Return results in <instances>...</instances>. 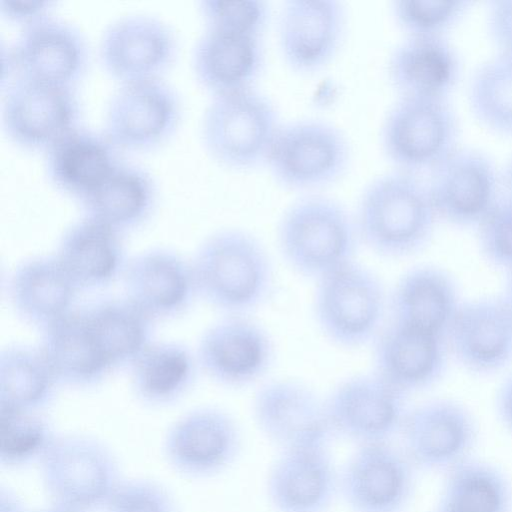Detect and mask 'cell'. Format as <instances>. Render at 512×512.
Here are the masks:
<instances>
[{
	"label": "cell",
	"mask_w": 512,
	"mask_h": 512,
	"mask_svg": "<svg viewBox=\"0 0 512 512\" xmlns=\"http://www.w3.org/2000/svg\"><path fill=\"white\" fill-rule=\"evenodd\" d=\"M360 242L378 256L399 259L422 251L437 218L419 174L393 169L363 189L354 214Z\"/></svg>",
	"instance_id": "cell-1"
},
{
	"label": "cell",
	"mask_w": 512,
	"mask_h": 512,
	"mask_svg": "<svg viewBox=\"0 0 512 512\" xmlns=\"http://www.w3.org/2000/svg\"><path fill=\"white\" fill-rule=\"evenodd\" d=\"M191 263L198 294L227 315H250L274 291L272 259L264 244L246 230L212 233Z\"/></svg>",
	"instance_id": "cell-2"
},
{
	"label": "cell",
	"mask_w": 512,
	"mask_h": 512,
	"mask_svg": "<svg viewBox=\"0 0 512 512\" xmlns=\"http://www.w3.org/2000/svg\"><path fill=\"white\" fill-rule=\"evenodd\" d=\"M276 238L287 266L314 281L355 261L361 243L354 215L339 201L314 193L285 209Z\"/></svg>",
	"instance_id": "cell-3"
},
{
	"label": "cell",
	"mask_w": 512,
	"mask_h": 512,
	"mask_svg": "<svg viewBox=\"0 0 512 512\" xmlns=\"http://www.w3.org/2000/svg\"><path fill=\"white\" fill-rule=\"evenodd\" d=\"M281 123L275 104L255 87L212 95L201 119V140L220 165L251 170L265 164Z\"/></svg>",
	"instance_id": "cell-4"
},
{
	"label": "cell",
	"mask_w": 512,
	"mask_h": 512,
	"mask_svg": "<svg viewBox=\"0 0 512 512\" xmlns=\"http://www.w3.org/2000/svg\"><path fill=\"white\" fill-rule=\"evenodd\" d=\"M315 284L313 314L324 338L346 350L372 343L388 312L389 296L378 275L355 260Z\"/></svg>",
	"instance_id": "cell-5"
},
{
	"label": "cell",
	"mask_w": 512,
	"mask_h": 512,
	"mask_svg": "<svg viewBox=\"0 0 512 512\" xmlns=\"http://www.w3.org/2000/svg\"><path fill=\"white\" fill-rule=\"evenodd\" d=\"M460 128L448 97L398 96L383 118L380 145L394 169L419 174L459 146Z\"/></svg>",
	"instance_id": "cell-6"
},
{
	"label": "cell",
	"mask_w": 512,
	"mask_h": 512,
	"mask_svg": "<svg viewBox=\"0 0 512 512\" xmlns=\"http://www.w3.org/2000/svg\"><path fill=\"white\" fill-rule=\"evenodd\" d=\"M351 156L350 143L336 125L300 118L281 123L265 165L285 189L313 192L338 181Z\"/></svg>",
	"instance_id": "cell-7"
},
{
	"label": "cell",
	"mask_w": 512,
	"mask_h": 512,
	"mask_svg": "<svg viewBox=\"0 0 512 512\" xmlns=\"http://www.w3.org/2000/svg\"><path fill=\"white\" fill-rule=\"evenodd\" d=\"M39 468L50 504L73 512L104 510L123 479L112 451L83 434L58 435Z\"/></svg>",
	"instance_id": "cell-8"
},
{
	"label": "cell",
	"mask_w": 512,
	"mask_h": 512,
	"mask_svg": "<svg viewBox=\"0 0 512 512\" xmlns=\"http://www.w3.org/2000/svg\"><path fill=\"white\" fill-rule=\"evenodd\" d=\"M1 122L10 141L46 152L81 126L82 104L75 87L17 77L2 86Z\"/></svg>",
	"instance_id": "cell-9"
},
{
	"label": "cell",
	"mask_w": 512,
	"mask_h": 512,
	"mask_svg": "<svg viewBox=\"0 0 512 512\" xmlns=\"http://www.w3.org/2000/svg\"><path fill=\"white\" fill-rule=\"evenodd\" d=\"M181 97L162 78L122 83L110 97L103 133L119 151H148L166 143L182 120Z\"/></svg>",
	"instance_id": "cell-10"
},
{
	"label": "cell",
	"mask_w": 512,
	"mask_h": 512,
	"mask_svg": "<svg viewBox=\"0 0 512 512\" xmlns=\"http://www.w3.org/2000/svg\"><path fill=\"white\" fill-rule=\"evenodd\" d=\"M5 57L7 81L2 86L22 77L75 87L88 70L91 51L76 25L50 14L21 27Z\"/></svg>",
	"instance_id": "cell-11"
},
{
	"label": "cell",
	"mask_w": 512,
	"mask_h": 512,
	"mask_svg": "<svg viewBox=\"0 0 512 512\" xmlns=\"http://www.w3.org/2000/svg\"><path fill=\"white\" fill-rule=\"evenodd\" d=\"M429 172L437 218L453 225L478 226L501 198V170L480 149L458 146Z\"/></svg>",
	"instance_id": "cell-12"
},
{
	"label": "cell",
	"mask_w": 512,
	"mask_h": 512,
	"mask_svg": "<svg viewBox=\"0 0 512 512\" xmlns=\"http://www.w3.org/2000/svg\"><path fill=\"white\" fill-rule=\"evenodd\" d=\"M276 356L273 337L250 315H226L202 335L197 361L217 384L243 389L262 380Z\"/></svg>",
	"instance_id": "cell-13"
},
{
	"label": "cell",
	"mask_w": 512,
	"mask_h": 512,
	"mask_svg": "<svg viewBox=\"0 0 512 512\" xmlns=\"http://www.w3.org/2000/svg\"><path fill=\"white\" fill-rule=\"evenodd\" d=\"M406 397L373 371L345 378L325 399L334 435L357 445L392 441L408 412Z\"/></svg>",
	"instance_id": "cell-14"
},
{
	"label": "cell",
	"mask_w": 512,
	"mask_h": 512,
	"mask_svg": "<svg viewBox=\"0 0 512 512\" xmlns=\"http://www.w3.org/2000/svg\"><path fill=\"white\" fill-rule=\"evenodd\" d=\"M252 416L262 435L280 451L328 446L334 435L325 399L292 379L263 383L253 396Z\"/></svg>",
	"instance_id": "cell-15"
},
{
	"label": "cell",
	"mask_w": 512,
	"mask_h": 512,
	"mask_svg": "<svg viewBox=\"0 0 512 512\" xmlns=\"http://www.w3.org/2000/svg\"><path fill=\"white\" fill-rule=\"evenodd\" d=\"M415 466L392 441L357 445L339 473L353 512H401L415 488Z\"/></svg>",
	"instance_id": "cell-16"
},
{
	"label": "cell",
	"mask_w": 512,
	"mask_h": 512,
	"mask_svg": "<svg viewBox=\"0 0 512 512\" xmlns=\"http://www.w3.org/2000/svg\"><path fill=\"white\" fill-rule=\"evenodd\" d=\"M242 450L235 419L219 408L202 407L178 418L163 440V455L178 474L193 479L215 477L229 469Z\"/></svg>",
	"instance_id": "cell-17"
},
{
	"label": "cell",
	"mask_w": 512,
	"mask_h": 512,
	"mask_svg": "<svg viewBox=\"0 0 512 512\" xmlns=\"http://www.w3.org/2000/svg\"><path fill=\"white\" fill-rule=\"evenodd\" d=\"M179 52V38L172 26L144 13L113 20L103 30L98 46L103 68L121 84L161 78Z\"/></svg>",
	"instance_id": "cell-18"
},
{
	"label": "cell",
	"mask_w": 512,
	"mask_h": 512,
	"mask_svg": "<svg viewBox=\"0 0 512 512\" xmlns=\"http://www.w3.org/2000/svg\"><path fill=\"white\" fill-rule=\"evenodd\" d=\"M400 435L401 448L415 468L447 471L471 456L478 425L462 403L437 398L408 410Z\"/></svg>",
	"instance_id": "cell-19"
},
{
	"label": "cell",
	"mask_w": 512,
	"mask_h": 512,
	"mask_svg": "<svg viewBox=\"0 0 512 512\" xmlns=\"http://www.w3.org/2000/svg\"><path fill=\"white\" fill-rule=\"evenodd\" d=\"M346 13L338 0H287L278 17V42L287 66L300 74L322 70L344 40Z\"/></svg>",
	"instance_id": "cell-20"
},
{
	"label": "cell",
	"mask_w": 512,
	"mask_h": 512,
	"mask_svg": "<svg viewBox=\"0 0 512 512\" xmlns=\"http://www.w3.org/2000/svg\"><path fill=\"white\" fill-rule=\"evenodd\" d=\"M446 341L465 370L493 374L512 362V316L501 298L461 302Z\"/></svg>",
	"instance_id": "cell-21"
},
{
	"label": "cell",
	"mask_w": 512,
	"mask_h": 512,
	"mask_svg": "<svg viewBox=\"0 0 512 512\" xmlns=\"http://www.w3.org/2000/svg\"><path fill=\"white\" fill-rule=\"evenodd\" d=\"M372 343L373 372L406 396L433 386L445 373L444 337L389 320Z\"/></svg>",
	"instance_id": "cell-22"
},
{
	"label": "cell",
	"mask_w": 512,
	"mask_h": 512,
	"mask_svg": "<svg viewBox=\"0 0 512 512\" xmlns=\"http://www.w3.org/2000/svg\"><path fill=\"white\" fill-rule=\"evenodd\" d=\"M339 491L328 446L281 450L266 479L275 512H325Z\"/></svg>",
	"instance_id": "cell-23"
},
{
	"label": "cell",
	"mask_w": 512,
	"mask_h": 512,
	"mask_svg": "<svg viewBox=\"0 0 512 512\" xmlns=\"http://www.w3.org/2000/svg\"><path fill=\"white\" fill-rule=\"evenodd\" d=\"M122 276L126 297L153 320L182 314L198 294L192 263L164 248L134 256Z\"/></svg>",
	"instance_id": "cell-24"
},
{
	"label": "cell",
	"mask_w": 512,
	"mask_h": 512,
	"mask_svg": "<svg viewBox=\"0 0 512 512\" xmlns=\"http://www.w3.org/2000/svg\"><path fill=\"white\" fill-rule=\"evenodd\" d=\"M265 64L263 36L205 27L193 46V73L212 95L255 87Z\"/></svg>",
	"instance_id": "cell-25"
},
{
	"label": "cell",
	"mask_w": 512,
	"mask_h": 512,
	"mask_svg": "<svg viewBox=\"0 0 512 512\" xmlns=\"http://www.w3.org/2000/svg\"><path fill=\"white\" fill-rule=\"evenodd\" d=\"M461 72L460 54L445 34L405 35L386 64L389 83L398 96L448 97Z\"/></svg>",
	"instance_id": "cell-26"
},
{
	"label": "cell",
	"mask_w": 512,
	"mask_h": 512,
	"mask_svg": "<svg viewBox=\"0 0 512 512\" xmlns=\"http://www.w3.org/2000/svg\"><path fill=\"white\" fill-rule=\"evenodd\" d=\"M454 278L444 269L422 264L405 271L388 298L390 321L446 338L460 306Z\"/></svg>",
	"instance_id": "cell-27"
},
{
	"label": "cell",
	"mask_w": 512,
	"mask_h": 512,
	"mask_svg": "<svg viewBox=\"0 0 512 512\" xmlns=\"http://www.w3.org/2000/svg\"><path fill=\"white\" fill-rule=\"evenodd\" d=\"M55 257L79 290L107 286L126 266L122 233L86 215L63 233Z\"/></svg>",
	"instance_id": "cell-28"
},
{
	"label": "cell",
	"mask_w": 512,
	"mask_h": 512,
	"mask_svg": "<svg viewBox=\"0 0 512 512\" xmlns=\"http://www.w3.org/2000/svg\"><path fill=\"white\" fill-rule=\"evenodd\" d=\"M39 350L58 383L72 388L95 387L114 370L82 308L73 309L43 329Z\"/></svg>",
	"instance_id": "cell-29"
},
{
	"label": "cell",
	"mask_w": 512,
	"mask_h": 512,
	"mask_svg": "<svg viewBox=\"0 0 512 512\" xmlns=\"http://www.w3.org/2000/svg\"><path fill=\"white\" fill-rule=\"evenodd\" d=\"M103 131L82 125L44 154L46 176L54 187L80 202L122 159Z\"/></svg>",
	"instance_id": "cell-30"
},
{
	"label": "cell",
	"mask_w": 512,
	"mask_h": 512,
	"mask_svg": "<svg viewBox=\"0 0 512 512\" xmlns=\"http://www.w3.org/2000/svg\"><path fill=\"white\" fill-rule=\"evenodd\" d=\"M158 202V186L143 166L121 160L79 203L86 216L119 232L143 225Z\"/></svg>",
	"instance_id": "cell-31"
},
{
	"label": "cell",
	"mask_w": 512,
	"mask_h": 512,
	"mask_svg": "<svg viewBox=\"0 0 512 512\" xmlns=\"http://www.w3.org/2000/svg\"><path fill=\"white\" fill-rule=\"evenodd\" d=\"M78 288L56 257L36 256L13 271L9 292L17 314L45 329L74 309Z\"/></svg>",
	"instance_id": "cell-32"
},
{
	"label": "cell",
	"mask_w": 512,
	"mask_h": 512,
	"mask_svg": "<svg viewBox=\"0 0 512 512\" xmlns=\"http://www.w3.org/2000/svg\"><path fill=\"white\" fill-rule=\"evenodd\" d=\"M197 364L191 351L181 343H151L130 366L134 394L149 406L172 404L192 388Z\"/></svg>",
	"instance_id": "cell-33"
},
{
	"label": "cell",
	"mask_w": 512,
	"mask_h": 512,
	"mask_svg": "<svg viewBox=\"0 0 512 512\" xmlns=\"http://www.w3.org/2000/svg\"><path fill=\"white\" fill-rule=\"evenodd\" d=\"M82 311L113 369L131 366L151 344L153 319L127 297L97 301Z\"/></svg>",
	"instance_id": "cell-34"
},
{
	"label": "cell",
	"mask_w": 512,
	"mask_h": 512,
	"mask_svg": "<svg viewBox=\"0 0 512 512\" xmlns=\"http://www.w3.org/2000/svg\"><path fill=\"white\" fill-rule=\"evenodd\" d=\"M437 507L446 512H511L512 487L496 466L470 456L446 471Z\"/></svg>",
	"instance_id": "cell-35"
},
{
	"label": "cell",
	"mask_w": 512,
	"mask_h": 512,
	"mask_svg": "<svg viewBox=\"0 0 512 512\" xmlns=\"http://www.w3.org/2000/svg\"><path fill=\"white\" fill-rule=\"evenodd\" d=\"M59 385L41 351L9 345L0 354V407L41 412Z\"/></svg>",
	"instance_id": "cell-36"
},
{
	"label": "cell",
	"mask_w": 512,
	"mask_h": 512,
	"mask_svg": "<svg viewBox=\"0 0 512 512\" xmlns=\"http://www.w3.org/2000/svg\"><path fill=\"white\" fill-rule=\"evenodd\" d=\"M467 98L481 124L512 136V55L497 51L481 61L470 75Z\"/></svg>",
	"instance_id": "cell-37"
},
{
	"label": "cell",
	"mask_w": 512,
	"mask_h": 512,
	"mask_svg": "<svg viewBox=\"0 0 512 512\" xmlns=\"http://www.w3.org/2000/svg\"><path fill=\"white\" fill-rule=\"evenodd\" d=\"M58 435L40 412L0 407L1 466L39 465Z\"/></svg>",
	"instance_id": "cell-38"
},
{
	"label": "cell",
	"mask_w": 512,
	"mask_h": 512,
	"mask_svg": "<svg viewBox=\"0 0 512 512\" xmlns=\"http://www.w3.org/2000/svg\"><path fill=\"white\" fill-rule=\"evenodd\" d=\"M471 4V0H393L390 11L405 35L444 34Z\"/></svg>",
	"instance_id": "cell-39"
},
{
	"label": "cell",
	"mask_w": 512,
	"mask_h": 512,
	"mask_svg": "<svg viewBox=\"0 0 512 512\" xmlns=\"http://www.w3.org/2000/svg\"><path fill=\"white\" fill-rule=\"evenodd\" d=\"M205 27L264 36L271 8L265 0H200Z\"/></svg>",
	"instance_id": "cell-40"
},
{
	"label": "cell",
	"mask_w": 512,
	"mask_h": 512,
	"mask_svg": "<svg viewBox=\"0 0 512 512\" xmlns=\"http://www.w3.org/2000/svg\"><path fill=\"white\" fill-rule=\"evenodd\" d=\"M477 227L485 259L495 267L512 270V199L501 196Z\"/></svg>",
	"instance_id": "cell-41"
},
{
	"label": "cell",
	"mask_w": 512,
	"mask_h": 512,
	"mask_svg": "<svg viewBox=\"0 0 512 512\" xmlns=\"http://www.w3.org/2000/svg\"><path fill=\"white\" fill-rule=\"evenodd\" d=\"M105 512H176L174 500L161 484L148 479H122Z\"/></svg>",
	"instance_id": "cell-42"
},
{
	"label": "cell",
	"mask_w": 512,
	"mask_h": 512,
	"mask_svg": "<svg viewBox=\"0 0 512 512\" xmlns=\"http://www.w3.org/2000/svg\"><path fill=\"white\" fill-rule=\"evenodd\" d=\"M486 25L498 51L512 55V0L490 1Z\"/></svg>",
	"instance_id": "cell-43"
},
{
	"label": "cell",
	"mask_w": 512,
	"mask_h": 512,
	"mask_svg": "<svg viewBox=\"0 0 512 512\" xmlns=\"http://www.w3.org/2000/svg\"><path fill=\"white\" fill-rule=\"evenodd\" d=\"M55 5L48 0H1L0 13L9 22L21 27L50 15Z\"/></svg>",
	"instance_id": "cell-44"
},
{
	"label": "cell",
	"mask_w": 512,
	"mask_h": 512,
	"mask_svg": "<svg viewBox=\"0 0 512 512\" xmlns=\"http://www.w3.org/2000/svg\"><path fill=\"white\" fill-rule=\"evenodd\" d=\"M495 409L502 426L512 434V373L503 380L497 390Z\"/></svg>",
	"instance_id": "cell-45"
},
{
	"label": "cell",
	"mask_w": 512,
	"mask_h": 512,
	"mask_svg": "<svg viewBox=\"0 0 512 512\" xmlns=\"http://www.w3.org/2000/svg\"><path fill=\"white\" fill-rule=\"evenodd\" d=\"M0 512H32L19 496L10 489L2 487L0 490Z\"/></svg>",
	"instance_id": "cell-46"
},
{
	"label": "cell",
	"mask_w": 512,
	"mask_h": 512,
	"mask_svg": "<svg viewBox=\"0 0 512 512\" xmlns=\"http://www.w3.org/2000/svg\"><path fill=\"white\" fill-rule=\"evenodd\" d=\"M501 182L504 188L505 196L512 199V154L507 159L504 167L501 169Z\"/></svg>",
	"instance_id": "cell-47"
},
{
	"label": "cell",
	"mask_w": 512,
	"mask_h": 512,
	"mask_svg": "<svg viewBox=\"0 0 512 512\" xmlns=\"http://www.w3.org/2000/svg\"><path fill=\"white\" fill-rule=\"evenodd\" d=\"M500 298L512 316V270L508 271L504 293Z\"/></svg>",
	"instance_id": "cell-48"
},
{
	"label": "cell",
	"mask_w": 512,
	"mask_h": 512,
	"mask_svg": "<svg viewBox=\"0 0 512 512\" xmlns=\"http://www.w3.org/2000/svg\"><path fill=\"white\" fill-rule=\"evenodd\" d=\"M38 512H73V511H70V510H67V509H64V508H61V507H58V506H54V505H51L48 507V508H45L41 511H38Z\"/></svg>",
	"instance_id": "cell-49"
},
{
	"label": "cell",
	"mask_w": 512,
	"mask_h": 512,
	"mask_svg": "<svg viewBox=\"0 0 512 512\" xmlns=\"http://www.w3.org/2000/svg\"><path fill=\"white\" fill-rule=\"evenodd\" d=\"M434 512H446V511H444V510H442V509H440V508H438V507H437V508H436V510H435Z\"/></svg>",
	"instance_id": "cell-50"
}]
</instances>
